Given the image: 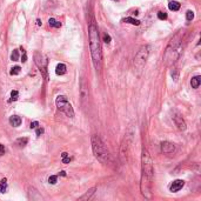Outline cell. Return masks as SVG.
Returning <instances> with one entry per match:
<instances>
[{"label":"cell","instance_id":"cell-3","mask_svg":"<svg viewBox=\"0 0 201 201\" xmlns=\"http://www.w3.org/2000/svg\"><path fill=\"white\" fill-rule=\"evenodd\" d=\"M92 149H93V154L94 156L103 164H109L111 161V154L109 150L107 149L105 142L101 140V138L99 135L94 134L92 136Z\"/></svg>","mask_w":201,"mask_h":201},{"label":"cell","instance_id":"cell-1","mask_svg":"<svg viewBox=\"0 0 201 201\" xmlns=\"http://www.w3.org/2000/svg\"><path fill=\"white\" fill-rule=\"evenodd\" d=\"M153 181V162L146 148L142 149L141 155V183L140 190L145 198H150V188Z\"/></svg>","mask_w":201,"mask_h":201},{"label":"cell","instance_id":"cell-24","mask_svg":"<svg viewBox=\"0 0 201 201\" xmlns=\"http://www.w3.org/2000/svg\"><path fill=\"white\" fill-rule=\"evenodd\" d=\"M186 19L188 21H192L194 19V12L193 11H187L186 12Z\"/></svg>","mask_w":201,"mask_h":201},{"label":"cell","instance_id":"cell-15","mask_svg":"<svg viewBox=\"0 0 201 201\" xmlns=\"http://www.w3.org/2000/svg\"><path fill=\"white\" fill-rule=\"evenodd\" d=\"M122 22H126V24H131V25H135V26H139L140 25V21L139 20H136L132 17H127V18H125L122 19Z\"/></svg>","mask_w":201,"mask_h":201},{"label":"cell","instance_id":"cell-4","mask_svg":"<svg viewBox=\"0 0 201 201\" xmlns=\"http://www.w3.org/2000/svg\"><path fill=\"white\" fill-rule=\"evenodd\" d=\"M181 54V39L179 35H175L173 39L169 41L166 52H165V57H164V61L165 64L172 65L173 62H175L178 60V58Z\"/></svg>","mask_w":201,"mask_h":201},{"label":"cell","instance_id":"cell-34","mask_svg":"<svg viewBox=\"0 0 201 201\" xmlns=\"http://www.w3.org/2000/svg\"><path fill=\"white\" fill-rule=\"evenodd\" d=\"M36 24H38V26H41V25H42V22H41L40 19H36Z\"/></svg>","mask_w":201,"mask_h":201},{"label":"cell","instance_id":"cell-13","mask_svg":"<svg viewBox=\"0 0 201 201\" xmlns=\"http://www.w3.org/2000/svg\"><path fill=\"white\" fill-rule=\"evenodd\" d=\"M9 123L13 127H18V126H20V125H21V118L18 117V115H12L9 118Z\"/></svg>","mask_w":201,"mask_h":201},{"label":"cell","instance_id":"cell-29","mask_svg":"<svg viewBox=\"0 0 201 201\" xmlns=\"http://www.w3.org/2000/svg\"><path fill=\"white\" fill-rule=\"evenodd\" d=\"M111 35L109 34H107V33H104V41L106 42V44H109L111 42Z\"/></svg>","mask_w":201,"mask_h":201},{"label":"cell","instance_id":"cell-20","mask_svg":"<svg viewBox=\"0 0 201 201\" xmlns=\"http://www.w3.org/2000/svg\"><path fill=\"white\" fill-rule=\"evenodd\" d=\"M17 145L20 146V147H24V146H26L27 142H28V139L27 138H19V139H17Z\"/></svg>","mask_w":201,"mask_h":201},{"label":"cell","instance_id":"cell-30","mask_svg":"<svg viewBox=\"0 0 201 201\" xmlns=\"http://www.w3.org/2000/svg\"><path fill=\"white\" fill-rule=\"evenodd\" d=\"M21 51H22L21 61H22V62H26V61H27V54H26V51H25V49H21Z\"/></svg>","mask_w":201,"mask_h":201},{"label":"cell","instance_id":"cell-7","mask_svg":"<svg viewBox=\"0 0 201 201\" xmlns=\"http://www.w3.org/2000/svg\"><path fill=\"white\" fill-rule=\"evenodd\" d=\"M132 141H133V133H126V136H125V139L121 144V149H120V158L122 162L127 160V155L130 153V147Z\"/></svg>","mask_w":201,"mask_h":201},{"label":"cell","instance_id":"cell-17","mask_svg":"<svg viewBox=\"0 0 201 201\" xmlns=\"http://www.w3.org/2000/svg\"><path fill=\"white\" fill-rule=\"evenodd\" d=\"M200 84H201V78L199 77V75H196V77L192 78V80H191V85H192L193 88H199Z\"/></svg>","mask_w":201,"mask_h":201},{"label":"cell","instance_id":"cell-26","mask_svg":"<svg viewBox=\"0 0 201 201\" xmlns=\"http://www.w3.org/2000/svg\"><path fill=\"white\" fill-rule=\"evenodd\" d=\"M158 18L160 20H166L167 19V13H166V12L160 11V12H158Z\"/></svg>","mask_w":201,"mask_h":201},{"label":"cell","instance_id":"cell-23","mask_svg":"<svg viewBox=\"0 0 201 201\" xmlns=\"http://www.w3.org/2000/svg\"><path fill=\"white\" fill-rule=\"evenodd\" d=\"M18 59H19V52H18V49H14V51L12 52V54H11V60L18 61Z\"/></svg>","mask_w":201,"mask_h":201},{"label":"cell","instance_id":"cell-14","mask_svg":"<svg viewBox=\"0 0 201 201\" xmlns=\"http://www.w3.org/2000/svg\"><path fill=\"white\" fill-rule=\"evenodd\" d=\"M95 190H96V188L95 187H93V188H91V190L90 191H87L82 196H80L79 198V200H90L91 198H92V195L94 194V192H95Z\"/></svg>","mask_w":201,"mask_h":201},{"label":"cell","instance_id":"cell-18","mask_svg":"<svg viewBox=\"0 0 201 201\" xmlns=\"http://www.w3.org/2000/svg\"><path fill=\"white\" fill-rule=\"evenodd\" d=\"M48 25L51 27H55V28H59V27H61V22L60 21H57L54 18H51L48 20Z\"/></svg>","mask_w":201,"mask_h":201},{"label":"cell","instance_id":"cell-11","mask_svg":"<svg viewBox=\"0 0 201 201\" xmlns=\"http://www.w3.org/2000/svg\"><path fill=\"white\" fill-rule=\"evenodd\" d=\"M175 150V146L174 144L169 142V141H164V142H161V152L162 153H165V154H171L173 153Z\"/></svg>","mask_w":201,"mask_h":201},{"label":"cell","instance_id":"cell-35","mask_svg":"<svg viewBox=\"0 0 201 201\" xmlns=\"http://www.w3.org/2000/svg\"><path fill=\"white\" fill-rule=\"evenodd\" d=\"M60 175H61V177H66V172H64V171L60 172Z\"/></svg>","mask_w":201,"mask_h":201},{"label":"cell","instance_id":"cell-33","mask_svg":"<svg viewBox=\"0 0 201 201\" xmlns=\"http://www.w3.org/2000/svg\"><path fill=\"white\" fill-rule=\"evenodd\" d=\"M4 154H5V147L4 145L0 144V155H4Z\"/></svg>","mask_w":201,"mask_h":201},{"label":"cell","instance_id":"cell-9","mask_svg":"<svg viewBox=\"0 0 201 201\" xmlns=\"http://www.w3.org/2000/svg\"><path fill=\"white\" fill-rule=\"evenodd\" d=\"M88 95H90V90H88V84L86 82L85 78H82L80 80V96H81V103L82 105L86 106L87 100H88Z\"/></svg>","mask_w":201,"mask_h":201},{"label":"cell","instance_id":"cell-10","mask_svg":"<svg viewBox=\"0 0 201 201\" xmlns=\"http://www.w3.org/2000/svg\"><path fill=\"white\" fill-rule=\"evenodd\" d=\"M172 119H173V121H174V123H175V126H177L180 131H185V130H186V122H185V120L182 119V117H181L180 113H178L177 111H174V112H173Z\"/></svg>","mask_w":201,"mask_h":201},{"label":"cell","instance_id":"cell-19","mask_svg":"<svg viewBox=\"0 0 201 201\" xmlns=\"http://www.w3.org/2000/svg\"><path fill=\"white\" fill-rule=\"evenodd\" d=\"M168 8H169L171 11H179V9H180V4H179L178 1H169Z\"/></svg>","mask_w":201,"mask_h":201},{"label":"cell","instance_id":"cell-25","mask_svg":"<svg viewBox=\"0 0 201 201\" xmlns=\"http://www.w3.org/2000/svg\"><path fill=\"white\" fill-rule=\"evenodd\" d=\"M6 191V179L0 181V193H4Z\"/></svg>","mask_w":201,"mask_h":201},{"label":"cell","instance_id":"cell-2","mask_svg":"<svg viewBox=\"0 0 201 201\" xmlns=\"http://www.w3.org/2000/svg\"><path fill=\"white\" fill-rule=\"evenodd\" d=\"M88 36H90V49L93 65L96 71H100L103 64V52H101V42H100L99 31L94 21L91 22L88 26Z\"/></svg>","mask_w":201,"mask_h":201},{"label":"cell","instance_id":"cell-21","mask_svg":"<svg viewBox=\"0 0 201 201\" xmlns=\"http://www.w3.org/2000/svg\"><path fill=\"white\" fill-rule=\"evenodd\" d=\"M61 156H62V162H64V164H69L71 158L68 156V153L67 152H64V153L61 154Z\"/></svg>","mask_w":201,"mask_h":201},{"label":"cell","instance_id":"cell-16","mask_svg":"<svg viewBox=\"0 0 201 201\" xmlns=\"http://www.w3.org/2000/svg\"><path fill=\"white\" fill-rule=\"evenodd\" d=\"M55 73L58 75H64L66 73V65L65 64H59L55 68Z\"/></svg>","mask_w":201,"mask_h":201},{"label":"cell","instance_id":"cell-12","mask_svg":"<svg viewBox=\"0 0 201 201\" xmlns=\"http://www.w3.org/2000/svg\"><path fill=\"white\" fill-rule=\"evenodd\" d=\"M185 186V181L183 180H180V179H178V180H175V181H173L172 183H171V186H169V190H171V192H173V193H175V192H179L181 188Z\"/></svg>","mask_w":201,"mask_h":201},{"label":"cell","instance_id":"cell-6","mask_svg":"<svg viewBox=\"0 0 201 201\" xmlns=\"http://www.w3.org/2000/svg\"><path fill=\"white\" fill-rule=\"evenodd\" d=\"M55 105L58 109L62 113H65L68 118H74V109L65 95H58L55 99Z\"/></svg>","mask_w":201,"mask_h":201},{"label":"cell","instance_id":"cell-8","mask_svg":"<svg viewBox=\"0 0 201 201\" xmlns=\"http://www.w3.org/2000/svg\"><path fill=\"white\" fill-rule=\"evenodd\" d=\"M34 62L38 66V68L40 69V72L42 73L44 78L47 79V60H46V58L41 53L35 52L34 53Z\"/></svg>","mask_w":201,"mask_h":201},{"label":"cell","instance_id":"cell-5","mask_svg":"<svg viewBox=\"0 0 201 201\" xmlns=\"http://www.w3.org/2000/svg\"><path fill=\"white\" fill-rule=\"evenodd\" d=\"M149 49H150V47L148 45L141 46L140 49L138 51V53L135 54V58H134V61H133V66H134L135 71L140 72L145 67L146 61L148 59V55H149Z\"/></svg>","mask_w":201,"mask_h":201},{"label":"cell","instance_id":"cell-27","mask_svg":"<svg viewBox=\"0 0 201 201\" xmlns=\"http://www.w3.org/2000/svg\"><path fill=\"white\" fill-rule=\"evenodd\" d=\"M18 91H12L11 92V101H16V100H18Z\"/></svg>","mask_w":201,"mask_h":201},{"label":"cell","instance_id":"cell-32","mask_svg":"<svg viewBox=\"0 0 201 201\" xmlns=\"http://www.w3.org/2000/svg\"><path fill=\"white\" fill-rule=\"evenodd\" d=\"M44 133V128L42 127H38V130H36V135H41Z\"/></svg>","mask_w":201,"mask_h":201},{"label":"cell","instance_id":"cell-22","mask_svg":"<svg viewBox=\"0 0 201 201\" xmlns=\"http://www.w3.org/2000/svg\"><path fill=\"white\" fill-rule=\"evenodd\" d=\"M20 66H14V67H12L11 68V72H9V74L11 75H17V74H19L20 73Z\"/></svg>","mask_w":201,"mask_h":201},{"label":"cell","instance_id":"cell-31","mask_svg":"<svg viewBox=\"0 0 201 201\" xmlns=\"http://www.w3.org/2000/svg\"><path fill=\"white\" fill-rule=\"evenodd\" d=\"M38 126H39V122H38V121H33V122H31V128L32 130H34V128H38Z\"/></svg>","mask_w":201,"mask_h":201},{"label":"cell","instance_id":"cell-28","mask_svg":"<svg viewBox=\"0 0 201 201\" xmlns=\"http://www.w3.org/2000/svg\"><path fill=\"white\" fill-rule=\"evenodd\" d=\"M57 181H58V177H57V175H51V177L48 178V182L51 183V185H55Z\"/></svg>","mask_w":201,"mask_h":201}]
</instances>
